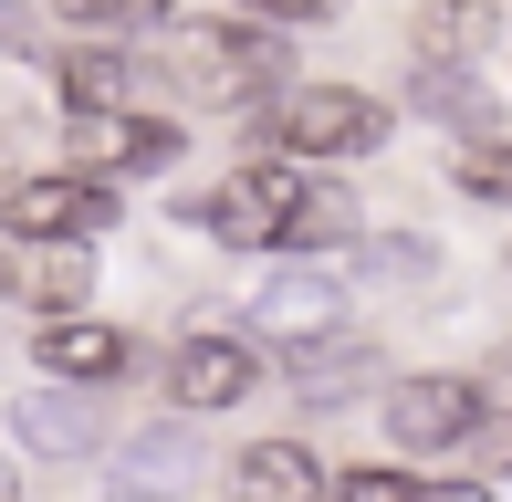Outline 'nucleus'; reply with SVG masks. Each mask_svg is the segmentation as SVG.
<instances>
[{
	"label": "nucleus",
	"mask_w": 512,
	"mask_h": 502,
	"mask_svg": "<svg viewBox=\"0 0 512 502\" xmlns=\"http://www.w3.org/2000/svg\"><path fill=\"white\" fill-rule=\"evenodd\" d=\"M189 471H199L189 419H168V429H147V440L105 450V492H115V502H168V492H189Z\"/></svg>",
	"instance_id": "obj_12"
},
{
	"label": "nucleus",
	"mask_w": 512,
	"mask_h": 502,
	"mask_svg": "<svg viewBox=\"0 0 512 502\" xmlns=\"http://www.w3.org/2000/svg\"><path fill=\"white\" fill-rule=\"evenodd\" d=\"M492 32H502L492 0H418V21H408L418 63H481V53H492Z\"/></svg>",
	"instance_id": "obj_15"
},
{
	"label": "nucleus",
	"mask_w": 512,
	"mask_h": 502,
	"mask_svg": "<svg viewBox=\"0 0 512 502\" xmlns=\"http://www.w3.org/2000/svg\"><path fill=\"white\" fill-rule=\"evenodd\" d=\"M324 502H418V482H408L398 461H356V471L324 482Z\"/></svg>",
	"instance_id": "obj_20"
},
{
	"label": "nucleus",
	"mask_w": 512,
	"mask_h": 502,
	"mask_svg": "<svg viewBox=\"0 0 512 502\" xmlns=\"http://www.w3.org/2000/svg\"><path fill=\"white\" fill-rule=\"evenodd\" d=\"M32 356H42L53 387H115L136 367V335L126 325H95V314H53V325L32 335Z\"/></svg>",
	"instance_id": "obj_9"
},
{
	"label": "nucleus",
	"mask_w": 512,
	"mask_h": 502,
	"mask_svg": "<svg viewBox=\"0 0 512 502\" xmlns=\"http://www.w3.org/2000/svg\"><path fill=\"white\" fill-rule=\"evenodd\" d=\"M230 502H324V461L304 440H251L230 461Z\"/></svg>",
	"instance_id": "obj_13"
},
{
	"label": "nucleus",
	"mask_w": 512,
	"mask_h": 502,
	"mask_svg": "<svg viewBox=\"0 0 512 502\" xmlns=\"http://www.w3.org/2000/svg\"><path fill=\"white\" fill-rule=\"evenodd\" d=\"M450 178H460L471 199H492V210H512V136H502V126H492V136H471Z\"/></svg>",
	"instance_id": "obj_19"
},
{
	"label": "nucleus",
	"mask_w": 512,
	"mask_h": 502,
	"mask_svg": "<svg viewBox=\"0 0 512 502\" xmlns=\"http://www.w3.org/2000/svg\"><path fill=\"white\" fill-rule=\"evenodd\" d=\"M251 325H262L283 356H304V346H324V335H345V293H335V272L283 262V272L262 283V304H251Z\"/></svg>",
	"instance_id": "obj_7"
},
{
	"label": "nucleus",
	"mask_w": 512,
	"mask_h": 502,
	"mask_svg": "<svg viewBox=\"0 0 512 502\" xmlns=\"http://www.w3.org/2000/svg\"><path fill=\"white\" fill-rule=\"evenodd\" d=\"M345 0H230V21H262V32H304V21H335Z\"/></svg>",
	"instance_id": "obj_21"
},
{
	"label": "nucleus",
	"mask_w": 512,
	"mask_h": 502,
	"mask_svg": "<svg viewBox=\"0 0 512 502\" xmlns=\"http://www.w3.org/2000/svg\"><path fill=\"white\" fill-rule=\"evenodd\" d=\"M11 440L32 450V461H95L105 419H95L84 387H32V398H11Z\"/></svg>",
	"instance_id": "obj_11"
},
{
	"label": "nucleus",
	"mask_w": 512,
	"mask_h": 502,
	"mask_svg": "<svg viewBox=\"0 0 512 502\" xmlns=\"http://www.w3.org/2000/svg\"><path fill=\"white\" fill-rule=\"evenodd\" d=\"M314 168H272V157H251V168H230L220 189H199V199H178V220L209 241H230V251H272V231H283V210H293V189H304Z\"/></svg>",
	"instance_id": "obj_3"
},
{
	"label": "nucleus",
	"mask_w": 512,
	"mask_h": 502,
	"mask_svg": "<svg viewBox=\"0 0 512 502\" xmlns=\"http://www.w3.org/2000/svg\"><path fill=\"white\" fill-rule=\"evenodd\" d=\"M189 157V136L168 116H136V105H115V116H74V168L105 178V168H178Z\"/></svg>",
	"instance_id": "obj_8"
},
{
	"label": "nucleus",
	"mask_w": 512,
	"mask_h": 502,
	"mask_svg": "<svg viewBox=\"0 0 512 502\" xmlns=\"http://www.w3.org/2000/svg\"><path fill=\"white\" fill-rule=\"evenodd\" d=\"M53 11L74 21V42H126V32H157L168 0H53Z\"/></svg>",
	"instance_id": "obj_18"
},
{
	"label": "nucleus",
	"mask_w": 512,
	"mask_h": 502,
	"mask_svg": "<svg viewBox=\"0 0 512 502\" xmlns=\"http://www.w3.org/2000/svg\"><path fill=\"white\" fill-rule=\"evenodd\" d=\"M460 461H481V471H512V408H481V429H471V450Z\"/></svg>",
	"instance_id": "obj_22"
},
{
	"label": "nucleus",
	"mask_w": 512,
	"mask_h": 502,
	"mask_svg": "<svg viewBox=\"0 0 512 502\" xmlns=\"http://www.w3.org/2000/svg\"><path fill=\"white\" fill-rule=\"evenodd\" d=\"M387 105L356 95V84H283L262 105V157H293V168H356V157L387 147Z\"/></svg>",
	"instance_id": "obj_1"
},
{
	"label": "nucleus",
	"mask_w": 512,
	"mask_h": 502,
	"mask_svg": "<svg viewBox=\"0 0 512 502\" xmlns=\"http://www.w3.org/2000/svg\"><path fill=\"white\" fill-rule=\"evenodd\" d=\"M408 105H418L429 126H471V136H492V95L471 84V63H418Z\"/></svg>",
	"instance_id": "obj_17"
},
{
	"label": "nucleus",
	"mask_w": 512,
	"mask_h": 502,
	"mask_svg": "<svg viewBox=\"0 0 512 502\" xmlns=\"http://www.w3.org/2000/svg\"><path fill=\"white\" fill-rule=\"evenodd\" d=\"M168 63L209 105H272V84H293L283 32H262V21H189V32H168Z\"/></svg>",
	"instance_id": "obj_2"
},
{
	"label": "nucleus",
	"mask_w": 512,
	"mask_h": 502,
	"mask_svg": "<svg viewBox=\"0 0 512 502\" xmlns=\"http://www.w3.org/2000/svg\"><path fill=\"white\" fill-rule=\"evenodd\" d=\"M262 387V346L251 335H178L168 346V408L178 419H220Z\"/></svg>",
	"instance_id": "obj_6"
},
{
	"label": "nucleus",
	"mask_w": 512,
	"mask_h": 502,
	"mask_svg": "<svg viewBox=\"0 0 512 502\" xmlns=\"http://www.w3.org/2000/svg\"><path fill=\"white\" fill-rule=\"evenodd\" d=\"M418 502H502L492 482H418Z\"/></svg>",
	"instance_id": "obj_23"
},
{
	"label": "nucleus",
	"mask_w": 512,
	"mask_h": 502,
	"mask_svg": "<svg viewBox=\"0 0 512 502\" xmlns=\"http://www.w3.org/2000/svg\"><path fill=\"white\" fill-rule=\"evenodd\" d=\"M377 429H387L398 450H418V461H429V450H450V461H460L471 429H481V387H471V377H439V367H429V377H387Z\"/></svg>",
	"instance_id": "obj_5"
},
{
	"label": "nucleus",
	"mask_w": 512,
	"mask_h": 502,
	"mask_svg": "<svg viewBox=\"0 0 512 502\" xmlns=\"http://www.w3.org/2000/svg\"><path fill=\"white\" fill-rule=\"evenodd\" d=\"M0 231H11V241H95V231H115V178L32 168V178L0 189Z\"/></svg>",
	"instance_id": "obj_4"
},
{
	"label": "nucleus",
	"mask_w": 512,
	"mask_h": 502,
	"mask_svg": "<svg viewBox=\"0 0 512 502\" xmlns=\"http://www.w3.org/2000/svg\"><path fill=\"white\" fill-rule=\"evenodd\" d=\"M53 84H63L74 116H115V105L136 95V63L115 53V42H63V53H53Z\"/></svg>",
	"instance_id": "obj_16"
},
{
	"label": "nucleus",
	"mask_w": 512,
	"mask_h": 502,
	"mask_svg": "<svg viewBox=\"0 0 512 502\" xmlns=\"http://www.w3.org/2000/svg\"><path fill=\"white\" fill-rule=\"evenodd\" d=\"M0 502H21V471H11V461H0Z\"/></svg>",
	"instance_id": "obj_24"
},
{
	"label": "nucleus",
	"mask_w": 512,
	"mask_h": 502,
	"mask_svg": "<svg viewBox=\"0 0 512 502\" xmlns=\"http://www.w3.org/2000/svg\"><path fill=\"white\" fill-rule=\"evenodd\" d=\"M0 293H11V304H32L42 325H53V314H84L95 262H84L74 241H11V251H0Z\"/></svg>",
	"instance_id": "obj_10"
},
{
	"label": "nucleus",
	"mask_w": 512,
	"mask_h": 502,
	"mask_svg": "<svg viewBox=\"0 0 512 502\" xmlns=\"http://www.w3.org/2000/svg\"><path fill=\"white\" fill-rule=\"evenodd\" d=\"M345 241H356V199H345L335 178H304L283 231H272V251H283V262H324V251H345Z\"/></svg>",
	"instance_id": "obj_14"
}]
</instances>
